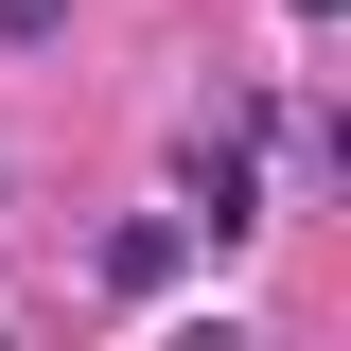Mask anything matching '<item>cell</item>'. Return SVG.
Returning <instances> with one entry per match:
<instances>
[{"label":"cell","instance_id":"obj_1","mask_svg":"<svg viewBox=\"0 0 351 351\" xmlns=\"http://www.w3.org/2000/svg\"><path fill=\"white\" fill-rule=\"evenodd\" d=\"M176 193H193V228H246V211H263V176H246V141H211V123L176 141Z\"/></svg>","mask_w":351,"mask_h":351},{"label":"cell","instance_id":"obj_2","mask_svg":"<svg viewBox=\"0 0 351 351\" xmlns=\"http://www.w3.org/2000/svg\"><path fill=\"white\" fill-rule=\"evenodd\" d=\"M176 263H193V211H141V228H106V299H158Z\"/></svg>","mask_w":351,"mask_h":351},{"label":"cell","instance_id":"obj_3","mask_svg":"<svg viewBox=\"0 0 351 351\" xmlns=\"http://www.w3.org/2000/svg\"><path fill=\"white\" fill-rule=\"evenodd\" d=\"M71 36V0H0V53H53Z\"/></svg>","mask_w":351,"mask_h":351}]
</instances>
